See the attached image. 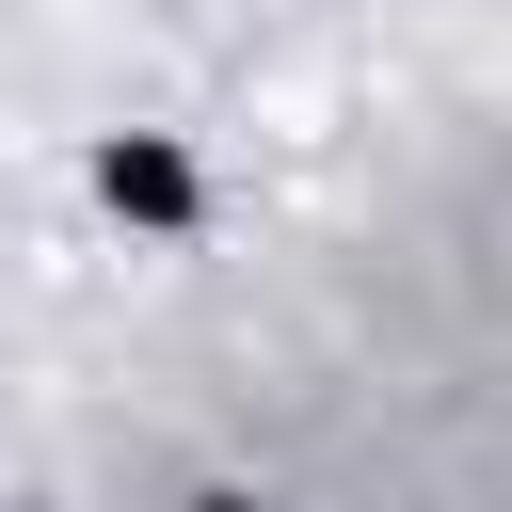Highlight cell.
I'll return each instance as SVG.
<instances>
[{"mask_svg": "<svg viewBox=\"0 0 512 512\" xmlns=\"http://www.w3.org/2000/svg\"><path fill=\"white\" fill-rule=\"evenodd\" d=\"M192 512H256V496H192Z\"/></svg>", "mask_w": 512, "mask_h": 512, "instance_id": "7a4b0ae2", "label": "cell"}, {"mask_svg": "<svg viewBox=\"0 0 512 512\" xmlns=\"http://www.w3.org/2000/svg\"><path fill=\"white\" fill-rule=\"evenodd\" d=\"M96 192H112L128 224H192V160H176L160 128H112V144H96Z\"/></svg>", "mask_w": 512, "mask_h": 512, "instance_id": "6da1fadb", "label": "cell"}]
</instances>
